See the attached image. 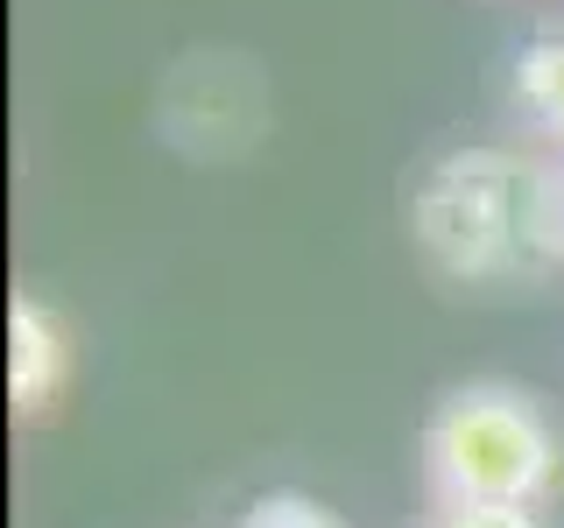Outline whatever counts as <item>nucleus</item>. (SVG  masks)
Masks as SVG:
<instances>
[{
	"mask_svg": "<svg viewBox=\"0 0 564 528\" xmlns=\"http://www.w3.org/2000/svg\"><path fill=\"white\" fill-rule=\"evenodd\" d=\"M410 233L452 282H529L564 268V163L529 148H445L410 184Z\"/></svg>",
	"mask_w": 564,
	"mask_h": 528,
	"instance_id": "nucleus-1",
	"label": "nucleus"
},
{
	"mask_svg": "<svg viewBox=\"0 0 564 528\" xmlns=\"http://www.w3.org/2000/svg\"><path fill=\"white\" fill-rule=\"evenodd\" d=\"M423 486L437 507H536L557 486V430L522 387L466 381L423 422Z\"/></svg>",
	"mask_w": 564,
	"mask_h": 528,
	"instance_id": "nucleus-2",
	"label": "nucleus"
},
{
	"mask_svg": "<svg viewBox=\"0 0 564 528\" xmlns=\"http://www.w3.org/2000/svg\"><path fill=\"white\" fill-rule=\"evenodd\" d=\"M64 374H70L64 324L50 317V304L14 296V310H8V395H14V409H43L64 387Z\"/></svg>",
	"mask_w": 564,
	"mask_h": 528,
	"instance_id": "nucleus-3",
	"label": "nucleus"
},
{
	"mask_svg": "<svg viewBox=\"0 0 564 528\" xmlns=\"http://www.w3.org/2000/svg\"><path fill=\"white\" fill-rule=\"evenodd\" d=\"M516 99H522V113L564 148V29L536 35V43L516 57Z\"/></svg>",
	"mask_w": 564,
	"mask_h": 528,
	"instance_id": "nucleus-4",
	"label": "nucleus"
},
{
	"mask_svg": "<svg viewBox=\"0 0 564 528\" xmlns=\"http://www.w3.org/2000/svg\"><path fill=\"white\" fill-rule=\"evenodd\" d=\"M240 528H339V515L304 501V493H269V501H254L240 515Z\"/></svg>",
	"mask_w": 564,
	"mask_h": 528,
	"instance_id": "nucleus-5",
	"label": "nucleus"
},
{
	"mask_svg": "<svg viewBox=\"0 0 564 528\" xmlns=\"http://www.w3.org/2000/svg\"><path fill=\"white\" fill-rule=\"evenodd\" d=\"M423 528H543L536 507H437Z\"/></svg>",
	"mask_w": 564,
	"mask_h": 528,
	"instance_id": "nucleus-6",
	"label": "nucleus"
}]
</instances>
